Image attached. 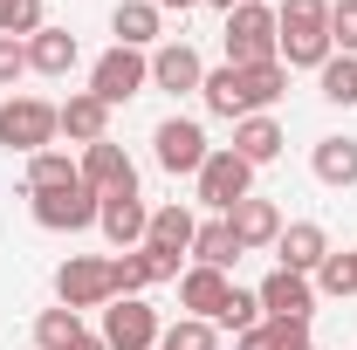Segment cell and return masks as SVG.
<instances>
[{"label":"cell","instance_id":"cell-18","mask_svg":"<svg viewBox=\"0 0 357 350\" xmlns=\"http://www.w3.org/2000/svg\"><path fill=\"white\" fill-rule=\"evenodd\" d=\"M55 117H62V137H69V144H96V137H110V103L89 96V89H76L69 103H55Z\"/></svg>","mask_w":357,"mask_h":350},{"label":"cell","instance_id":"cell-20","mask_svg":"<svg viewBox=\"0 0 357 350\" xmlns=\"http://www.w3.org/2000/svg\"><path fill=\"white\" fill-rule=\"evenodd\" d=\"M192 234H199V220H192V206H151V227H144V248H165V254H192Z\"/></svg>","mask_w":357,"mask_h":350},{"label":"cell","instance_id":"cell-25","mask_svg":"<svg viewBox=\"0 0 357 350\" xmlns=\"http://www.w3.org/2000/svg\"><path fill=\"white\" fill-rule=\"evenodd\" d=\"M21 185H28V192H62V185H83V172H76L69 151H35L28 172H21Z\"/></svg>","mask_w":357,"mask_h":350},{"label":"cell","instance_id":"cell-35","mask_svg":"<svg viewBox=\"0 0 357 350\" xmlns=\"http://www.w3.org/2000/svg\"><path fill=\"white\" fill-rule=\"evenodd\" d=\"M21 76H28V42H7L0 35V89H14Z\"/></svg>","mask_w":357,"mask_h":350},{"label":"cell","instance_id":"cell-3","mask_svg":"<svg viewBox=\"0 0 357 350\" xmlns=\"http://www.w3.org/2000/svg\"><path fill=\"white\" fill-rule=\"evenodd\" d=\"M55 303L76 309V316L117 303V254H69L55 268Z\"/></svg>","mask_w":357,"mask_h":350},{"label":"cell","instance_id":"cell-22","mask_svg":"<svg viewBox=\"0 0 357 350\" xmlns=\"http://www.w3.org/2000/svg\"><path fill=\"white\" fill-rule=\"evenodd\" d=\"M310 172L323 178V185H357V137H316V151H310Z\"/></svg>","mask_w":357,"mask_h":350},{"label":"cell","instance_id":"cell-32","mask_svg":"<svg viewBox=\"0 0 357 350\" xmlns=\"http://www.w3.org/2000/svg\"><path fill=\"white\" fill-rule=\"evenodd\" d=\"M255 323H261V296H255V289H234L220 303V316H213V330H234V337L255 330Z\"/></svg>","mask_w":357,"mask_h":350},{"label":"cell","instance_id":"cell-28","mask_svg":"<svg viewBox=\"0 0 357 350\" xmlns=\"http://www.w3.org/2000/svg\"><path fill=\"white\" fill-rule=\"evenodd\" d=\"M241 89H248V117H261L268 103H282L289 69H282V62H255V69H241Z\"/></svg>","mask_w":357,"mask_h":350},{"label":"cell","instance_id":"cell-23","mask_svg":"<svg viewBox=\"0 0 357 350\" xmlns=\"http://www.w3.org/2000/svg\"><path fill=\"white\" fill-rule=\"evenodd\" d=\"M199 103L213 110V117H248V89H241V69L234 62H220V69H206V83H199Z\"/></svg>","mask_w":357,"mask_h":350},{"label":"cell","instance_id":"cell-15","mask_svg":"<svg viewBox=\"0 0 357 350\" xmlns=\"http://www.w3.org/2000/svg\"><path fill=\"white\" fill-rule=\"evenodd\" d=\"M110 35H117V48H144L151 55V48L165 42V14L151 0H117L110 7Z\"/></svg>","mask_w":357,"mask_h":350},{"label":"cell","instance_id":"cell-16","mask_svg":"<svg viewBox=\"0 0 357 350\" xmlns=\"http://www.w3.org/2000/svg\"><path fill=\"white\" fill-rule=\"evenodd\" d=\"M323 254H330V234H323L316 220H289L282 241H275V268H296V275H316Z\"/></svg>","mask_w":357,"mask_h":350},{"label":"cell","instance_id":"cell-24","mask_svg":"<svg viewBox=\"0 0 357 350\" xmlns=\"http://www.w3.org/2000/svg\"><path fill=\"white\" fill-rule=\"evenodd\" d=\"M192 261H199V268H220V275L241 261V241H234V227H227L220 213L199 220V234H192Z\"/></svg>","mask_w":357,"mask_h":350},{"label":"cell","instance_id":"cell-27","mask_svg":"<svg viewBox=\"0 0 357 350\" xmlns=\"http://www.w3.org/2000/svg\"><path fill=\"white\" fill-rule=\"evenodd\" d=\"M316 96L337 103V110H351L357 103V55H330V62L316 69Z\"/></svg>","mask_w":357,"mask_h":350},{"label":"cell","instance_id":"cell-14","mask_svg":"<svg viewBox=\"0 0 357 350\" xmlns=\"http://www.w3.org/2000/svg\"><path fill=\"white\" fill-rule=\"evenodd\" d=\"M227 227H234V241H241V254H255V248H275L282 241V213H275V199H261V192H248L234 213H220Z\"/></svg>","mask_w":357,"mask_h":350},{"label":"cell","instance_id":"cell-2","mask_svg":"<svg viewBox=\"0 0 357 350\" xmlns=\"http://www.w3.org/2000/svg\"><path fill=\"white\" fill-rule=\"evenodd\" d=\"M220 42H227V62H234V69H255V62H282V55H275L282 28H275V7H268V0H241V7L227 14Z\"/></svg>","mask_w":357,"mask_h":350},{"label":"cell","instance_id":"cell-36","mask_svg":"<svg viewBox=\"0 0 357 350\" xmlns=\"http://www.w3.org/2000/svg\"><path fill=\"white\" fill-rule=\"evenodd\" d=\"M151 7H158V14H172V7L185 14V7H206V0H151Z\"/></svg>","mask_w":357,"mask_h":350},{"label":"cell","instance_id":"cell-37","mask_svg":"<svg viewBox=\"0 0 357 350\" xmlns=\"http://www.w3.org/2000/svg\"><path fill=\"white\" fill-rule=\"evenodd\" d=\"M76 350H110V344H103V337H83V344H76Z\"/></svg>","mask_w":357,"mask_h":350},{"label":"cell","instance_id":"cell-4","mask_svg":"<svg viewBox=\"0 0 357 350\" xmlns=\"http://www.w3.org/2000/svg\"><path fill=\"white\" fill-rule=\"evenodd\" d=\"M55 137H62L55 103H42V96H7V103H0V144H7L14 158L55 151Z\"/></svg>","mask_w":357,"mask_h":350},{"label":"cell","instance_id":"cell-17","mask_svg":"<svg viewBox=\"0 0 357 350\" xmlns=\"http://www.w3.org/2000/svg\"><path fill=\"white\" fill-rule=\"evenodd\" d=\"M227 296H234V282H227L220 268H199V261H192L185 275H178V309H185V316H206V323H213Z\"/></svg>","mask_w":357,"mask_h":350},{"label":"cell","instance_id":"cell-1","mask_svg":"<svg viewBox=\"0 0 357 350\" xmlns=\"http://www.w3.org/2000/svg\"><path fill=\"white\" fill-rule=\"evenodd\" d=\"M275 28H282V69H323L337 48H330V0H282L275 7Z\"/></svg>","mask_w":357,"mask_h":350},{"label":"cell","instance_id":"cell-38","mask_svg":"<svg viewBox=\"0 0 357 350\" xmlns=\"http://www.w3.org/2000/svg\"><path fill=\"white\" fill-rule=\"evenodd\" d=\"M206 7H220V14H234V7H241V0H206Z\"/></svg>","mask_w":357,"mask_h":350},{"label":"cell","instance_id":"cell-26","mask_svg":"<svg viewBox=\"0 0 357 350\" xmlns=\"http://www.w3.org/2000/svg\"><path fill=\"white\" fill-rule=\"evenodd\" d=\"M89 330H83V316H76V309H42V316H35V350H76L83 344Z\"/></svg>","mask_w":357,"mask_h":350},{"label":"cell","instance_id":"cell-5","mask_svg":"<svg viewBox=\"0 0 357 350\" xmlns=\"http://www.w3.org/2000/svg\"><path fill=\"white\" fill-rule=\"evenodd\" d=\"M192 185H199V206H206V213H234V206L255 192V165H248L234 144H213Z\"/></svg>","mask_w":357,"mask_h":350},{"label":"cell","instance_id":"cell-29","mask_svg":"<svg viewBox=\"0 0 357 350\" xmlns=\"http://www.w3.org/2000/svg\"><path fill=\"white\" fill-rule=\"evenodd\" d=\"M310 282H316V296H337V303H344V296H357V248H344V254L330 248V254H323V268H316Z\"/></svg>","mask_w":357,"mask_h":350},{"label":"cell","instance_id":"cell-13","mask_svg":"<svg viewBox=\"0 0 357 350\" xmlns=\"http://www.w3.org/2000/svg\"><path fill=\"white\" fill-rule=\"evenodd\" d=\"M96 227H103V241H110L117 254H131V248H144L151 206H144L137 192H103V213H96Z\"/></svg>","mask_w":357,"mask_h":350},{"label":"cell","instance_id":"cell-10","mask_svg":"<svg viewBox=\"0 0 357 350\" xmlns=\"http://www.w3.org/2000/svg\"><path fill=\"white\" fill-rule=\"evenodd\" d=\"M76 172H83V185L96 192V199H103V192H137V165H131V151H124L117 137H96V144H83Z\"/></svg>","mask_w":357,"mask_h":350},{"label":"cell","instance_id":"cell-21","mask_svg":"<svg viewBox=\"0 0 357 350\" xmlns=\"http://www.w3.org/2000/svg\"><path fill=\"white\" fill-rule=\"evenodd\" d=\"M282 144H289V137H282V124H275V117H241V124H234V151H241V158H248V165H275V158H282Z\"/></svg>","mask_w":357,"mask_h":350},{"label":"cell","instance_id":"cell-30","mask_svg":"<svg viewBox=\"0 0 357 350\" xmlns=\"http://www.w3.org/2000/svg\"><path fill=\"white\" fill-rule=\"evenodd\" d=\"M241 350H316L310 344V330L303 323H255V330H241Z\"/></svg>","mask_w":357,"mask_h":350},{"label":"cell","instance_id":"cell-31","mask_svg":"<svg viewBox=\"0 0 357 350\" xmlns=\"http://www.w3.org/2000/svg\"><path fill=\"white\" fill-rule=\"evenodd\" d=\"M158 350H220V330H213L206 316H178L172 330L158 337Z\"/></svg>","mask_w":357,"mask_h":350},{"label":"cell","instance_id":"cell-7","mask_svg":"<svg viewBox=\"0 0 357 350\" xmlns=\"http://www.w3.org/2000/svg\"><path fill=\"white\" fill-rule=\"evenodd\" d=\"M96 337L110 350H158L165 323H158V309L144 303V296H117V303H103V330Z\"/></svg>","mask_w":357,"mask_h":350},{"label":"cell","instance_id":"cell-19","mask_svg":"<svg viewBox=\"0 0 357 350\" xmlns=\"http://www.w3.org/2000/svg\"><path fill=\"white\" fill-rule=\"evenodd\" d=\"M76 62H83V48H76L69 28H35V35H28V69H35V76H69Z\"/></svg>","mask_w":357,"mask_h":350},{"label":"cell","instance_id":"cell-11","mask_svg":"<svg viewBox=\"0 0 357 350\" xmlns=\"http://www.w3.org/2000/svg\"><path fill=\"white\" fill-rule=\"evenodd\" d=\"M255 296H261V316H268V323H303V330H310V316H316V282H310V275L275 268Z\"/></svg>","mask_w":357,"mask_h":350},{"label":"cell","instance_id":"cell-33","mask_svg":"<svg viewBox=\"0 0 357 350\" xmlns=\"http://www.w3.org/2000/svg\"><path fill=\"white\" fill-rule=\"evenodd\" d=\"M35 28H48L42 0H0V35H7V42H28Z\"/></svg>","mask_w":357,"mask_h":350},{"label":"cell","instance_id":"cell-8","mask_svg":"<svg viewBox=\"0 0 357 350\" xmlns=\"http://www.w3.org/2000/svg\"><path fill=\"white\" fill-rule=\"evenodd\" d=\"M206 131H199V117H165L158 131H151V158L165 165L172 178H199V165H206Z\"/></svg>","mask_w":357,"mask_h":350},{"label":"cell","instance_id":"cell-34","mask_svg":"<svg viewBox=\"0 0 357 350\" xmlns=\"http://www.w3.org/2000/svg\"><path fill=\"white\" fill-rule=\"evenodd\" d=\"M330 48L357 55V0H330Z\"/></svg>","mask_w":357,"mask_h":350},{"label":"cell","instance_id":"cell-6","mask_svg":"<svg viewBox=\"0 0 357 350\" xmlns=\"http://www.w3.org/2000/svg\"><path fill=\"white\" fill-rule=\"evenodd\" d=\"M144 83H151V55H144V48H103V55L89 62V96H103L110 110L131 103Z\"/></svg>","mask_w":357,"mask_h":350},{"label":"cell","instance_id":"cell-39","mask_svg":"<svg viewBox=\"0 0 357 350\" xmlns=\"http://www.w3.org/2000/svg\"><path fill=\"white\" fill-rule=\"evenodd\" d=\"M268 7H282V0H268Z\"/></svg>","mask_w":357,"mask_h":350},{"label":"cell","instance_id":"cell-9","mask_svg":"<svg viewBox=\"0 0 357 350\" xmlns=\"http://www.w3.org/2000/svg\"><path fill=\"white\" fill-rule=\"evenodd\" d=\"M28 213H35V227H48V234H83V227H96L103 199H96L89 185H62V192H28Z\"/></svg>","mask_w":357,"mask_h":350},{"label":"cell","instance_id":"cell-12","mask_svg":"<svg viewBox=\"0 0 357 350\" xmlns=\"http://www.w3.org/2000/svg\"><path fill=\"white\" fill-rule=\"evenodd\" d=\"M199 83H206V62H199V48H192V42H158V48H151V89H165V96H192Z\"/></svg>","mask_w":357,"mask_h":350}]
</instances>
